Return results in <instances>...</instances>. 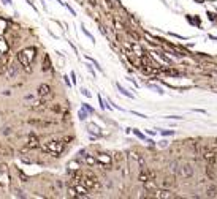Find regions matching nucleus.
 I'll return each instance as SVG.
<instances>
[{
	"label": "nucleus",
	"mask_w": 217,
	"mask_h": 199,
	"mask_svg": "<svg viewBox=\"0 0 217 199\" xmlns=\"http://www.w3.org/2000/svg\"><path fill=\"white\" fill-rule=\"evenodd\" d=\"M35 55H37V48H33V46L19 51V52H18V62H19V65L25 66V71H32L30 63L33 62Z\"/></svg>",
	"instance_id": "f257e3e1"
},
{
	"label": "nucleus",
	"mask_w": 217,
	"mask_h": 199,
	"mask_svg": "<svg viewBox=\"0 0 217 199\" xmlns=\"http://www.w3.org/2000/svg\"><path fill=\"white\" fill-rule=\"evenodd\" d=\"M65 149V142L63 141H48L46 144L41 146V150L46 153H51L52 157H59Z\"/></svg>",
	"instance_id": "f03ea898"
},
{
	"label": "nucleus",
	"mask_w": 217,
	"mask_h": 199,
	"mask_svg": "<svg viewBox=\"0 0 217 199\" xmlns=\"http://www.w3.org/2000/svg\"><path fill=\"white\" fill-rule=\"evenodd\" d=\"M81 183L89 191H95L100 188V180H98V177L92 172H86L84 175H81Z\"/></svg>",
	"instance_id": "7ed1b4c3"
},
{
	"label": "nucleus",
	"mask_w": 217,
	"mask_h": 199,
	"mask_svg": "<svg viewBox=\"0 0 217 199\" xmlns=\"http://www.w3.org/2000/svg\"><path fill=\"white\" fill-rule=\"evenodd\" d=\"M154 177H155V174L152 172V171H149V169H141V172H140V182L141 183H146V182H149V180H154Z\"/></svg>",
	"instance_id": "20e7f679"
},
{
	"label": "nucleus",
	"mask_w": 217,
	"mask_h": 199,
	"mask_svg": "<svg viewBox=\"0 0 217 199\" xmlns=\"http://www.w3.org/2000/svg\"><path fill=\"white\" fill-rule=\"evenodd\" d=\"M18 73H19V65L10 63L8 68H6V77H8V79H14V77L18 76Z\"/></svg>",
	"instance_id": "39448f33"
},
{
	"label": "nucleus",
	"mask_w": 217,
	"mask_h": 199,
	"mask_svg": "<svg viewBox=\"0 0 217 199\" xmlns=\"http://www.w3.org/2000/svg\"><path fill=\"white\" fill-rule=\"evenodd\" d=\"M97 163H101L103 166H110V164L113 163V158H111L110 155H106V153H98L97 155Z\"/></svg>",
	"instance_id": "423d86ee"
},
{
	"label": "nucleus",
	"mask_w": 217,
	"mask_h": 199,
	"mask_svg": "<svg viewBox=\"0 0 217 199\" xmlns=\"http://www.w3.org/2000/svg\"><path fill=\"white\" fill-rule=\"evenodd\" d=\"M37 147H40L38 137H37L35 134H30L29 139H27V149H37Z\"/></svg>",
	"instance_id": "0eeeda50"
},
{
	"label": "nucleus",
	"mask_w": 217,
	"mask_h": 199,
	"mask_svg": "<svg viewBox=\"0 0 217 199\" xmlns=\"http://www.w3.org/2000/svg\"><path fill=\"white\" fill-rule=\"evenodd\" d=\"M49 92H51V87L48 85V84H41V85L38 87V96L40 98H46V96L49 95Z\"/></svg>",
	"instance_id": "6e6552de"
},
{
	"label": "nucleus",
	"mask_w": 217,
	"mask_h": 199,
	"mask_svg": "<svg viewBox=\"0 0 217 199\" xmlns=\"http://www.w3.org/2000/svg\"><path fill=\"white\" fill-rule=\"evenodd\" d=\"M192 174H193V169H192V166L190 164H184V166L181 168V175L182 177H192Z\"/></svg>",
	"instance_id": "1a4fd4ad"
},
{
	"label": "nucleus",
	"mask_w": 217,
	"mask_h": 199,
	"mask_svg": "<svg viewBox=\"0 0 217 199\" xmlns=\"http://www.w3.org/2000/svg\"><path fill=\"white\" fill-rule=\"evenodd\" d=\"M154 196H157V198H178L174 193L168 191V188H165V190H162V191H158V193H155Z\"/></svg>",
	"instance_id": "9d476101"
},
{
	"label": "nucleus",
	"mask_w": 217,
	"mask_h": 199,
	"mask_svg": "<svg viewBox=\"0 0 217 199\" xmlns=\"http://www.w3.org/2000/svg\"><path fill=\"white\" fill-rule=\"evenodd\" d=\"M84 160H86V163L89 164V166H95L97 164V158H94L92 155H89V153L84 155Z\"/></svg>",
	"instance_id": "9b49d317"
},
{
	"label": "nucleus",
	"mask_w": 217,
	"mask_h": 199,
	"mask_svg": "<svg viewBox=\"0 0 217 199\" xmlns=\"http://www.w3.org/2000/svg\"><path fill=\"white\" fill-rule=\"evenodd\" d=\"M203 157H205V160H208V161H216V150L214 152H206L205 155H203Z\"/></svg>",
	"instance_id": "f8f14e48"
},
{
	"label": "nucleus",
	"mask_w": 217,
	"mask_h": 199,
	"mask_svg": "<svg viewBox=\"0 0 217 199\" xmlns=\"http://www.w3.org/2000/svg\"><path fill=\"white\" fill-rule=\"evenodd\" d=\"M117 89H119V90H121V93H122V95H125V96H128V98H133V95H132V93H130V92H128V90H125V89H124V87H122V85H121V84H117Z\"/></svg>",
	"instance_id": "ddd939ff"
},
{
	"label": "nucleus",
	"mask_w": 217,
	"mask_h": 199,
	"mask_svg": "<svg viewBox=\"0 0 217 199\" xmlns=\"http://www.w3.org/2000/svg\"><path fill=\"white\" fill-rule=\"evenodd\" d=\"M51 68V62H49V57L45 55V63H43V71H48Z\"/></svg>",
	"instance_id": "4468645a"
},
{
	"label": "nucleus",
	"mask_w": 217,
	"mask_h": 199,
	"mask_svg": "<svg viewBox=\"0 0 217 199\" xmlns=\"http://www.w3.org/2000/svg\"><path fill=\"white\" fill-rule=\"evenodd\" d=\"M174 185V180L173 178H165L163 180V188H171Z\"/></svg>",
	"instance_id": "2eb2a0df"
},
{
	"label": "nucleus",
	"mask_w": 217,
	"mask_h": 199,
	"mask_svg": "<svg viewBox=\"0 0 217 199\" xmlns=\"http://www.w3.org/2000/svg\"><path fill=\"white\" fill-rule=\"evenodd\" d=\"M78 168H79L78 161H70V163H68V169L70 171H78Z\"/></svg>",
	"instance_id": "dca6fc26"
},
{
	"label": "nucleus",
	"mask_w": 217,
	"mask_h": 199,
	"mask_svg": "<svg viewBox=\"0 0 217 199\" xmlns=\"http://www.w3.org/2000/svg\"><path fill=\"white\" fill-rule=\"evenodd\" d=\"M160 134H162V136H171V134H174V131H171V130H162Z\"/></svg>",
	"instance_id": "f3484780"
},
{
	"label": "nucleus",
	"mask_w": 217,
	"mask_h": 199,
	"mask_svg": "<svg viewBox=\"0 0 217 199\" xmlns=\"http://www.w3.org/2000/svg\"><path fill=\"white\" fill-rule=\"evenodd\" d=\"M78 116H79V120H86V109L83 107V111H79V114H78Z\"/></svg>",
	"instance_id": "a211bd4d"
},
{
	"label": "nucleus",
	"mask_w": 217,
	"mask_h": 199,
	"mask_svg": "<svg viewBox=\"0 0 217 199\" xmlns=\"http://www.w3.org/2000/svg\"><path fill=\"white\" fill-rule=\"evenodd\" d=\"M149 87H151V89H154L155 92H158V93H163V90L160 89V87H157V85H154V84H149Z\"/></svg>",
	"instance_id": "6ab92c4d"
},
{
	"label": "nucleus",
	"mask_w": 217,
	"mask_h": 199,
	"mask_svg": "<svg viewBox=\"0 0 217 199\" xmlns=\"http://www.w3.org/2000/svg\"><path fill=\"white\" fill-rule=\"evenodd\" d=\"M18 172H19V175H21L22 182H27V180H29V177H27V175H25L24 172H22V171H18Z\"/></svg>",
	"instance_id": "aec40b11"
},
{
	"label": "nucleus",
	"mask_w": 217,
	"mask_h": 199,
	"mask_svg": "<svg viewBox=\"0 0 217 199\" xmlns=\"http://www.w3.org/2000/svg\"><path fill=\"white\" fill-rule=\"evenodd\" d=\"M81 93H83L84 96H87V98H89V96H90V92H89V90H87V89H83V90H81Z\"/></svg>",
	"instance_id": "412c9836"
},
{
	"label": "nucleus",
	"mask_w": 217,
	"mask_h": 199,
	"mask_svg": "<svg viewBox=\"0 0 217 199\" xmlns=\"http://www.w3.org/2000/svg\"><path fill=\"white\" fill-rule=\"evenodd\" d=\"M84 109H86L87 111V112H89V114H94V109H92V107H90V106H87V104H84Z\"/></svg>",
	"instance_id": "4be33fe9"
},
{
	"label": "nucleus",
	"mask_w": 217,
	"mask_h": 199,
	"mask_svg": "<svg viewBox=\"0 0 217 199\" xmlns=\"http://www.w3.org/2000/svg\"><path fill=\"white\" fill-rule=\"evenodd\" d=\"M2 133L5 134V136H8V134L11 133V128H8V127H6V128H3V131H2Z\"/></svg>",
	"instance_id": "5701e85b"
},
{
	"label": "nucleus",
	"mask_w": 217,
	"mask_h": 199,
	"mask_svg": "<svg viewBox=\"0 0 217 199\" xmlns=\"http://www.w3.org/2000/svg\"><path fill=\"white\" fill-rule=\"evenodd\" d=\"M83 32H84V33H86V35H87V36H89V38H90V41H94V36H92V35H90V33H89V32H87V30H86V29H84V25H83Z\"/></svg>",
	"instance_id": "b1692460"
},
{
	"label": "nucleus",
	"mask_w": 217,
	"mask_h": 199,
	"mask_svg": "<svg viewBox=\"0 0 217 199\" xmlns=\"http://www.w3.org/2000/svg\"><path fill=\"white\" fill-rule=\"evenodd\" d=\"M98 101H100V107H101V109H105L106 106L103 104V100H101V96H100V95H98Z\"/></svg>",
	"instance_id": "393cba45"
},
{
	"label": "nucleus",
	"mask_w": 217,
	"mask_h": 199,
	"mask_svg": "<svg viewBox=\"0 0 217 199\" xmlns=\"http://www.w3.org/2000/svg\"><path fill=\"white\" fill-rule=\"evenodd\" d=\"M208 194H209V196H212V194H214V196H216V188H214V190H212V188H211V190L208 191Z\"/></svg>",
	"instance_id": "a878e982"
},
{
	"label": "nucleus",
	"mask_w": 217,
	"mask_h": 199,
	"mask_svg": "<svg viewBox=\"0 0 217 199\" xmlns=\"http://www.w3.org/2000/svg\"><path fill=\"white\" fill-rule=\"evenodd\" d=\"M135 134H136L138 137H141V139H143V137H144V136H143V134H141V133H140V131H138V130H135Z\"/></svg>",
	"instance_id": "bb28decb"
},
{
	"label": "nucleus",
	"mask_w": 217,
	"mask_h": 199,
	"mask_svg": "<svg viewBox=\"0 0 217 199\" xmlns=\"http://www.w3.org/2000/svg\"><path fill=\"white\" fill-rule=\"evenodd\" d=\"M167 146H168L167 141H162V142H160V147H167Z\"/></svg>",
	"instance_id": "cd10ccee"
},
{
	"label": "nucleus",
	"mask_w": 217,
	"mask_h": 199,
	"mask_svg": "<svg viewBox=\"0 0 217 199\" xmlns=\"http://www.w3.org/2000/svg\"><path fill=\"white\" fill-rule=\"evenodd\" d=\"M2 2H3V3H5V5H11V3H13V2H11V0H2Z\"/></svg>",
	"instance_id": "c85d7f7f"
}]
</instances>
